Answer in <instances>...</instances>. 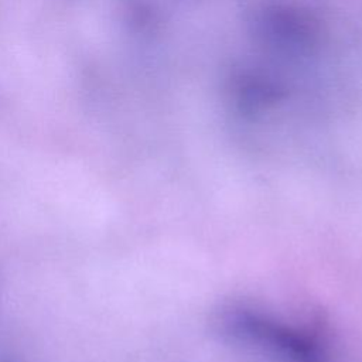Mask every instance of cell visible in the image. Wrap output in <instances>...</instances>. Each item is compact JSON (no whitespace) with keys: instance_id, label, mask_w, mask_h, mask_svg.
Segmentation results:
<instances>
[{"instance_id":"1","label":"cell","mask_w":362,"mask_h":362,"mask_svg":"<svg viewBox=\"0 0 362 362\" xmlns=\"http://www.w3.org/2000/svg\"><path fill=\"white\" fill-rule=\"evenodd\" d=\"M216 325L228 341L262 351L281 362H327L325 346L314 331L281 321L256 307H225L218 314Z\"/></svg>"}]
</instances>
